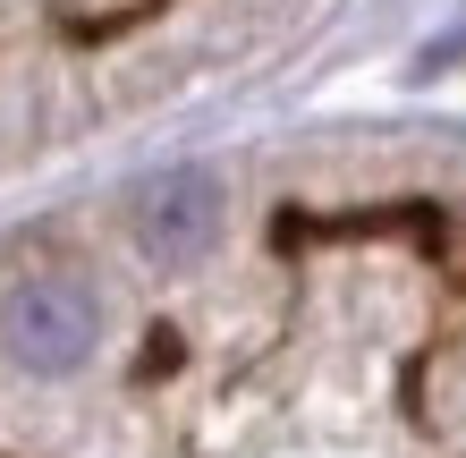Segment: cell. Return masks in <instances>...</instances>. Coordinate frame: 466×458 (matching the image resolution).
Here are the masks:
<instances>
[{"mask_svg": "<svg viewBox=\"0 0 466 458\" xmlns=\"http://www.w3.org/2000/svg\"><path fill=\"white\" fill-rule=\"evenodd\" d=\"M0 340L25 373H76L102 340V314L76 280H25L9 306H0Z\"/></svg>", "mask_w": 466, "mask_h": 458, "instance_id": "6da1fadb", "label": "cell"}, {"mask_svg": "<svg viewBox=\"0 0 466 458\" xmlns=\"http://www.w3.org/2000/svg\"><path fill=\"white\" fill-rule=\"evenodd\" d=\"M221 229V187L212 170H161L136 187V238L153 255H204Z\"/></svg>", "mask_w": 466, "mask_h": 458, "instance_id": "7a4b0ae2", "label": "cell"}]
</instances>
